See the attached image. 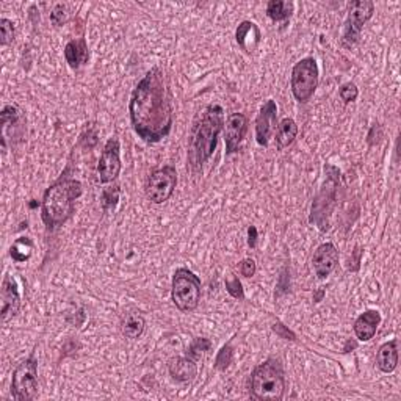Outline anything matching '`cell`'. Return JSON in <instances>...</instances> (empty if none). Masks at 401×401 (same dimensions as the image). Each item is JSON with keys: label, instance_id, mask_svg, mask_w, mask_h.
Segmentation results:
<instances>
[{"label": "cell", "instance_id": "22", "mask_svg": "<svg viewBox=\"0 0 401 401\" xmlns=\"http://www.w3.org/2000/svg\"><path fill=\"white\" fill-rule=\"evenodd\" d=\"M291 13H294V3L284 2V0H271L267 5V14L268 18L274 22L287 21Z\"/></svg>", "mask_w": 401, "mask_h": 401}, {"label": "cell", "instance_id": "27", "mask_svg": "<svg viewBox=\"0 0 401 401\" xmlns=\"http://www.w3.org/2000/svg\"><path fill=\"white\" fill-rule=\"evenodd\" d=\"M226 289L229 291V295L236 300H245V291L242 287V282H240L237 276H231L226 279Z\"/></svg>", "mask_w": 401, "mask_h": 401}, {"label": "cell", "instance_id": "10", "mask_svg": "<svg viewBox=\"0 0 401 401\" xmlns=\"http://www.w3.org/2000/svg\"><path fill=\"white\" fill-rule=\"evenodd\" d=\"M0 116H2V149L5 152L10 140L11 145H14V143L22 141L24 138L27 119L21 107L16 104L5 105Z\"/></svg>", "mask_w": 401, "mask_h": 401}, {"label": "cell", "instance_id": "2", "mask_svg": "<svg viewBox=\"0 0 401 401\" xmlns=\"http://www.w3.org/2000/svg\"><path fill=\"white\" fill-rule=\"evenodd\" d=\"M82 183L71 177H61L44 192L41 218L49 231L60 227L71 218L76 200L82 196Z\"/></svg>", "mask_w": 401, "mask_h": 401}, {"label": "cell", "instance_id": "17", "mask_svg": "<svg viewBox=\"0 0 401 401\" xmlns=\"http://www.w3.org/2000/svg\"><path fill=\"white\" fill-rule=\"evenodd\" d=\"M168 371L177 382L193 381L198 375V365L193 358H174L169 360Z\"/></svg>", "mask_w": 401, "mask_h": 401}, {"label": "cell", "instance_id": "26", "mask_svg": "<svg viewBox=\"0 0 401 401\" xmlns=\"http://www.w3.org/2000/svg\"><path fill=\"white\" fill-rule=\"evenodd\" d=\"M14 39V25L10 19H0V44L8 45Z\"/></svg>", "mask_w": 401, "mask_h": 401}, {"label": "cell", "instance_id": "33", "mask_svg": "<svg viewBox=\"0 0 401 401\" xmlns=\"http://www.w3.org/2000/svg\"><path fill=\"white\" fill-rule=\"evenodd\" d=\"M273 331L276 332L280 339H285V340H295L296 339L295 332H291L289 328H285L282 323H274L273 325Z\"/></svg>", "mask_w": 401, "mask_h": 401}, {"label": "cell", "instance_id": "7", "mask_svg": "<svg viewBox=\"0 0 401 401\" xmlns=\"http://www.w3.org/2000/svg\"><path fill=\"white\" fill-rule=\"evenodd\" d=\"M38 391V362L35 354L22 360L13 371L11 395L16 401H30Z\"/></svg>", "mask_w": 401, "mask_h": 401}, {"label": "cell", "instance_id": "4", "mask_svg": "<svg viewBox=\"0 0 401 401\" xmlns=\"http://www.w3.org/2000/svg\"><path fill=\"white\" fill-rule=\"evenodd\" d=\"M251 397L260 401H279L285 393L282 365L276 359H268L256 367L249 381Z\"/></svg>", "mask_w": 401, "mask_h": 401}, {"label": "cell", "instance_id": "28", "mask_svg": "<svg viewBox=\"0 0 401 401\" xmlns=\"http://www.w3.org/2000/svg\"><path fill=\"white\" fill-rule=\"evenodd\" d=\"M358 94H359V90L356 85L353 82H348L345 85H342V88L339 90V96L340 99L345 102V104H349V102H354L358 99Z\"/></svg>", "mask_w": 401, "mask_h": 401}, {"label": "cell", "instance_id": "15", "mask_svg": "<svg viewBox=\"0 0 401 401\" xmlns=\"http://www.w3.org/2000/svg\"><path fill=\"white\" fill-rule=\"evenodd\" d=\"M21 309V296L16 280L7 274L2 282V322H8Z\"/></svg>", "mask_w": 401, "mask_h": 401}, {"label": "cell", "instance_id": "16", "mask_svg": "<svg viewBox=\"0 0 401 401\" xmlns=\"http://www.w3.org/2000/svg\"><path fill=\"white\" fill-rule=\"evenodd\" d=\"M381 323V315L378 311H365L354 322V334L360 342H369L375 337L378 326Z\"/></svg>", "mask_w": 401, "mask_h": 401}, {"label": "cell", "instance_id": "12", "mask_svg": "<svg viewBox=\"0 0 401 401\" xmlns=\"http://www.w3.org/2000/svg\"><path fill=\"white\" fill-rule=\"evenodd\" d=\"M276 118H278L276 102L273 99H268L256 118V140L260 146L267 147L268 143H270L273 132L278 127Z\"/></svg>", "mask_w": 401, "mask_h": 401}, {"label": "cell", "instance_id": "9", "mask_svg": "<svg viewBox=\"0 0 401 401\" xmlns=\"http://www.w3.org/2000/svg\"><path fill=\"white\" fill-rule=\"evenodd\" d=\"M375 11V3L370 0H360V2H354L349 5L348 19L345 27V35H343L342 44L345 48H353L354 44L359 41L360 32H362L364 25L370 21Z\"/></svg>", "mask_w": 401, "mask_h": 401}, {"label": "cell", "instance_id": "34", "mask_svg": "<svg viewBox=\"0 0 401 401\" xmlns=\"http://www.w3.org/2000/svg\"><path fill=\"white\" fill-rule=\"evenodd\" d=\"M248 245L251 248H256L257 245V229L256 226H249L248 227Z\"/></svg>", "mask_w": 401, "mask_h": 401}, {"label": "cell", "instance_id": "6", "mask_svg": "<svg viewBox=\"0 0 401 401\" xmlns=\"http://www.w3.org/2000/svg\"><path fill=\"white\" fill-rule=\"evenodd\" d=\"M318 87V65L313 59H302L291 70V93L301 104L313 96Z\"/></svg>", "mask_w": 401, "mask_h": 401}, {"label": "cell", "instance_id": "1", "mask_svg": "<svg viewBox=\"0 0 401 401\" xmlns=\"http://www.w3.org/2000/svg\"><path fill=\"white\" fill-rule=\"evenodd\" d=\"M129 113L135 134L143 141L158 143L169 135L174 121L173 102L158 68L147 71L132 91Z\"/></svg>", "mask_w": 401, "mask_h": 401}, {"label": "cell", "instance_id": "5", "mask_svg": "<svg viewBox=\"0 0 401 401\" xmlns=\"http://www.w3.org/2000/svg\"><path fill=\"white\" fill-rule=\"evenodd\" d=\"M171 296L182 312H193L200 300V279L188 268H179L173 276Z\"/></svg>", "mask_w": 401, "mask_h": 401}, {"label": "cell", "instance_id": "14", "mask_svg": "<svg viewBox=\"0 0 401 401\" xmlns=\"http://www.w3.org/2000/svg\"><path fill=\"white\" fill-rule=\"evenodd\" d=\"M313 270L320 279H326L339 263V251L332 243L320 245L313 253Z\"/></svg>", "mask_w": 401, "mask_h": 401}, {"label": "cell", "instance_id": "11", "mask_svg": "<svg viewBox=\"0 0 401 401\" xmlns=\"http://www.w3.org/2000/svg\"><path fill=\"white\" fill-rule=\"evenodd\" d=\"M121 173V157H119V140L118 136H112L105 143L104 151L101 154L97 163V179L101 183L113 182Z\"/></svg>", "mask_w": 401, "mask_h": 401}, {"label": "cell", "instance_id": "35", "mask_svg": "<svg viewBox=\"0 0 401 401\" xmlns=\"http://www.w3.org/2000/svg\"><path fill=\"white\" fill-rule=\"evenodd\" d=\"M325 294H326L325 289H318V290L313 294V301H315V302H320V301H322V300H323V296H325Z\"/></svg>", "mask_w": 401, "mask_h": 401}, {"label": "cell", "instance_id": "13", "mask_svg": "<svg viewBox=\"0 0 401 401\" xmlns=\"http://www.w3.org/2000/svg\"><path fill=\"white\" fill-rule=\"evenodd\" d=\"M246 132H248V118L243 113H232L227 118L225 127L226 154H234L238 151L240 145L245 140Z\"/></svg>", "mask_w": 401, "mask_h": 401}, {"label": "cell", "instance_id": "19", "mask_svg": "<svg viewBox=\"0 0 401 401\" xmlns=\"http://www.w3.org/2000/svg\"><path fill=\"white\" fill-rule=\"evenodd\" d=\"M65 59L72 70H79L80 66L87 65L90 59L88 45L83 38L72 39L65 48Z\"/></svg>", "mask_w": 401, "mask_h": 401}, {"label": "cell", "instance_id": "20", "mask_svg": "<svg viewBox=\"0 0 401 401\" xmlns=\"http://www.w3.org/2000/svg\"><path fill=\"white\" fill-rule=\"evenodd\" d=\"M146 328V320L138 311H130L123 315L121 318V332L124 337L135 340L141 337Z\"/></svg>", "mask_w": 401, "mask_h": 401}, {"label": "cell", "instance_id": "21", "mask_svg": "<svg viewBox=\"0 0 401 401\" xmlns=\"http://www.w3.org/2000/svg\"><path fill=\"white\" fill-rule=\"evenodd\" d=\"M298 135V125L291 118H285L276 127V146L279 151L289 147Z\"/></svg>", "mask_w": 401, "mask_h": 401}, {"label": "cell", "instance_id": "24", "mask_svg": "<svg viewBox=\"0 0 401 401\" xmlns=\"http://www.w3.org/2000/svg\"><path fill=\"white\" fill-rule=\"evenodd\" d=\"M232 359H234V349L232 347L225 345L223 347L218 354H216V359H215V369L220 370V371H225L229 369V365L232 364Z\"/></svg>", "mask_w": 401, "mask_h": 401}, {"label": "cell", "instance_id": "8", "mask_svg": "<svg viewBox=\"0 0 401 401\" xmlns=\"http://www.w3.org/2000/svg\"><path fill=\"white\" fill-rule=\"evenodd\" d=\"M177 185V171L174 166H163L152 171L146 182V196L154 204H163L173 196Z\"/></svg>", "mask_w": 401, "mask_h": 401}, {"label": "cell", "instance_id": "23", "mask_svg": "<svg viewBox=\"0 0 401 401\" xmlns=\"http://www.w3.org/2000/svg\"><path fill=\"white\" fill-rule=\"evenodd\" d=\"M32 251H33L32 240L27 238V237H21V238L16 240L13 246H11L10 256L14 262L22 263V262H27L28 259H30Z\"/></svg>", "mask_w": 401, "mask_h": 401}, {"label": "cell", "instance_id": "32", "mask_svg": "<svg viewBox=\"0 0 401 401\" xmlns=\"http://www.w3.org/2000/svg\"><path fill=\"white\" fill-rule=\"evenodd\" d=\"M256 262L253 259H245L240 263V273H242V276L245 278H253L256 274Z\"/></svg>", "mask_w": 401, "mask_h": 401}, {"label": "cell", "instance_id": "29", "mask_svg": "<svg viewBox=\"0 0 401 401\" xmlns=\"http://www.w3.org/2000/svg\"><path fill=\"white\" fill-rule=\"evenodd\" d=\"M118 199H119V187L107 188V190L102 192V205H104V210L114 207V205L118 204Z\"/></svg>", "mask_w": 401, "mask_h": 401}, {"label": "cell", "instance_id": "31", "mask_svg": "<svg viewBox=\"0 0 401 401\" xmlns=\"http://www.w3.org/2000/svg\"><path fill=\"white\" fill-rule=\"evenodd\" d=\"M212 347V343L209 339H196L193 343H192V347L190 349H188V354H190V358H198L200 353H204V351H209Z\"/></svg>", "mask_w": 401, "mask_h": 401}, {"label": "cell", "instance_id": "18", "mask_svg": "<svg viewBox=\"0 0 401 401\" xmlns=\"http://www.w3.org/2000/svg\"><path fill=\"white\" fill-rule=\"evenodd\" d=\"M376 365L382 373H392L398 365V340L393 339L380 347L376 354Z\"/></svg>", "mask_w": 401, "mask_h": 401}, {"label": "cell", "instance_id": "25", "mask_svg": "<svg viewBox=\"0 0 401 401\" xmlns=\"http://www.w3.org/2000/svg\"><path fill=\"white\" fill-rule=\"evenodd\" d=\"M70 19H71L70 7H68L66 3L55 5L52 13H50V21H52V24L56 27H60V25H65Z\"/></svg>", "mask_w": 401, "mask_h": 401}, {"label": "cell", "instance_id": "30", "mask_svg": "<svg viewBox=\"0 0 401 401\" xmlns=\"http://www.w3.org/2000/svg\"><path fill=\"white\" fill-rule=\"evenodd\" d=\"M256 27L254 22H249V21H243L242 24L238 25L237 28V32H236V39H237V43L240 48H242L245 50V45H246V38H248V33L253 30V28Z\"/></svg>", "mask_w": 401, "mask_h": 401}, {"label": "cell", "instance_id": "3", "mask_svg": "<svg viewBox=\"0 0 401 401\" xmlns=\"http://www.w3.org/2000/svg\"><path fill=\"white\" fill-rule=\"evenodd\" d=\"M223 127H225L223 107L209 105L193 132L190 151H188V163H190L193 171H199L203 168V165L215 152Z\"/></svg>", "mask_w": 401, "mask_h": 401}]
</instances>
